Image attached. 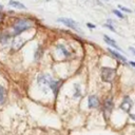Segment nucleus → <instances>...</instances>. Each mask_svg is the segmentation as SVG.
I'll return each mask as SVG.
<instances>
[{
	"label": "nucleus",
	"mask_w": 135,
	"mask_h": 135,
	"mask_svg": "<svg viewBox=\"0 0 135 135\" xmlns=\"http://www.w3.org/2000/svg\"><path fill=\"white\" fill-rule=\"evenodd\" d=\"M88 105L90 109H94V108H98L99 105V100L95 95H91L88 98Z\"/></svg>",
	"instance_id": "nucleus-7"
},
{
	"label": "nucleus",
	"mask_w": 135,
	"mask_h": 135,
	"mask_svg": "<svg viewBox=\"0 0 135 135\" xmlns=\"http://www.w3.org/2000/svg\"><path fill=\"white\" fill-rule=\"evenodd\" d=\"M52 81H53V79L49 75H41L38 78V83L42 86H49L50 88V84Z\"/></svg>",
	"instance_id": "nucleus-6"
},
{
	"label": "nucleus",
	"mask_w": 135,
	"mask_h": 135,
	"mask_svg": "<svg viewBox=\"0 0 135 135\" xmlns=\"http://www.w3.org/2000/svg\"><path fill=\"white\" fill-rule=\"evenodd\" d=\"M118 7H119V9H121L122 12H126V13H132L130 8H127V7H124V6H121V5H119Z\"/></svg>",
	"instance_id": "nucleus-15"
},
{
	"label": "nucleus",
	"mask_w": 135,
	"mask_h": 135,
	"mask_svg": "<svg viewBox=\"0 0 135 135\" xmlns=\"http://www.w3.org/2000/svg\"><path fill=\"white\" fill-rule=\"evenodd\" d=\"M2 20V15H1V13H0V21Z\"/></svg>",
	"instance_id": "nucleus-21"
},
{
	"label": "nucleus",
	"mask_w": 135,
	"mask_h": 135,
	"mask_svg": "<svg viewBox=\"0 0 135 135\" xmlns=\"http://www.w3.org/2000/svg\"><path fill=\"white\" fill-rule=\"evenodd\" d=\"M132 108H133V101H132V99L129 96H124L123 99H122V101H121V103H120V109L122 111L129 113Z\"/></svg>",
	"instance_id": "nucleus-5"
},
{
	"label": "nucleus",
	"mask_w": 135,
	"mask_h": 135,
	"mask_svg": "<svg viewBox=\"0 0 135 135\" xmlns=\"http://www.w3.org/2000/svg\"><path fill=\"white\" fill-rule=\"evenodd\" d=\"M8 4L13 7H16V8H21V9H24L25 8V5L22 4L21 2H18V1H15V0H11L8 2Z\"/></svg>",
	"instance_id": "nucleus-10"
},
{
	"label": "nucleus",
	"mask_w": 135,
	"mask_h": 135,
	"mask_svg": "<svg viewBox=\"0 0 135 135\" xmlns=\"http://www.w3.org/2000/svg\"><path fill=\"white\" fill-rule=\"evenodd\" d=\"M130 64H131V65H133V66L135 68V61H130Z\"/></svg>",
	"instance_id": "nucleus-20"
},
{
	"label": "nucleus",
	"mask_w": 135,
	"mask_h": 135,
	"mask_svg": "<svg viewBox=\"0 0 135 135\" xmlns=\"http://www.w3.org/2000/svg\"><path fill=\"white\" fill-rule=\"evenodd\" d=\"M4 99H5V91H4L3 86H2V85H0V105H1V104H3Z\"/></svg>",
	"instance_id": "nucleus-11"
},
{
	"label": "nucleus",
	"mask_w": 135,
	"mask_h": 135,
	"mask_svg": "<svg viewBox=\"0 0 135 135\" xmlns=\"http://www.w3.org/2000/svg\"><path fill=\"white\" fill-rule=\"evenodd\" d=\"M33 25V23L30 20H25V19H18L16 20V22L13 25V30H14V35H19L22 32L28 30L31 26Z\"/></svg>",
	"instance_id": "nucleus-1"
},
{
	"label": "nucleus",
	"mask_w": 135,
	"mask_h": 135,
	"mask_svg": "<svg viewBox=\"0 0 135 135\" xmlns=\"http://www.w3.org/2000/svg\"><path fill=\"white\" fill-rule=\"evenodd\" d=\"M130 51L135 55V49H134V47H131V46H130Z\"/></svg>",
	"instance_id": "nucleus-19"
},
{
	"label": "nucleus",
	"mask_w": 135,
	"mask_h": 135,
	"mask_svg": "<svg viewBox=\"0 0 135 135\" xmlns=\"http://www.w3.org/2000/svg\"><path fill=\"white\" fill-rule=\"evenodd\" d=\"M103 40H104L109 45H111V46H113L114 49H117L118 51H120V47H118V45H117V43L115 42V40H113V39H112V38H110L109 36L103 35Z\"/></svg>",
	"instance_id": "nucleus-8"
},
{
	"label": "nucleus",
	"mask_w": 135,
	"mask_h": 135,
	"mask_svg": "<svg viewBox=\"0 0 135 135\" xmlns=\"http://www.w3.org/2000/svg\"><path fill=\"white\" fill-rule=\"evenodd\" d=\"M113 100L112 98H107L103 102V114H104V118L108 119L112 113V110H113Z\"/></svg>",
	"instance_id": "nucleus-3"
},
{
	"label": "nucleus",
	"mask_w": 135,
	"mask_h": 135,
	"mask_svg": "<svg viewBox=\"0 0 135 135\" xmlns=\"http://www.w3.org/2000/svg\"><path fill=\"white\" fill-rule=\"evenodd\" d=\"M58 49H59V50H61V51L63 52V54H64V56H65V57L70 56V53H69V52L66 51V49H65V47H64L63 45H58Z\"/></svg>",
	"instance_id": "nucleus-13"
},
{
	"label": "nucleus",
	"mask_w": 135,
	"mask_h": 135,
	"mask_svg": "<svg viewBox=\"0 0 135 135\" xmlns=\"http://www.w3.org/2000/svg\"><path fill=\"white\" fill-rule=\"evenodd\" d=\"M75 89H76V92H75V97H78L80 95V89H79V84H75Z\"/></svg>",
	"instance_id": "nucleus-14"
},
{
	"label": "nucleus",
	"mask_w": 135,
	"mask_h": 135,
	"mask_svg": "<svg viewBox=\"0 0 135 135\" xmlns=\"http://www.w3.org/2000/svg\"><path fill=\"white\" fill-rule=\"evenodd\" d=\"M0 9H2V5H0Z\"/></svg>",
	"instance_id": "nucleus-22"
},
{
	"label": "nucleus",
	"mask_w": 135,
	"mask_h": 135,
	"mask_svg": "<svg viewBox=\"0 0 135 135\" xmlns=\"http://www.w3.org/2000/svg\"><path fill=\"white\" fill-rule=\"evenodd\" d=\"M104 26H105V27H108V28H110L112 32H116V31H115V28H114V26H112L110 23H105V24H104Z\"/></svg>",
	"instance_id": "nucleus-16"
},
{
	"label": "nucleus",
	"mask_w": 135,
	"mask_h": 135,
	"mask_svg": "<svg viewBox=\"0 0 135 135\" xmlns=\"http://www.w3.org/2000/svg\"><path fill=\"white\" fill-rule=\"evenodd\" d=\"M86 25H88L89 27H91V28H94V27H95V25H94V24H91V23H88Z\"/></svg>",
	"instance_id": "nucleus-17"
},
{
	"label": "nucleus",
	"mask_w": 135,
	"mask_h": 135,
	"mask_svg": "<svg viewBox=\"0 0 135 135\" xmlns=\"http://www.w3.org/2000/svg\"><path fill=\"white\" fill-rule=\"evenodd\" d=\"M116 76V71L112 68L103 66L101 68V79L104 82H113Z\"/></svg>",
	"instance_id": "nucleus-2"
},
{
	"label": "nucleus",
	"mask_w": 135,
	"mask_h": 135,
	"mask_svg": "<svg viewBox=\"0 0 135 135\" xmlns=\"http://www.w3.org/2000/svg\"><path fill=\"white\" fill-rule=\"evenodd\" d=\"M58 21L61 22V23H63L64 25H66L68 27H70V28H72V30L79 31V26H78V24L76 23V21H74V20L71 19V18H64V17H61V18L58 19Z\"/></svg>",
	"instance_id": "nucleus-4"
},
{
	"label": "nucleus",
	"mask_w": 135,
	"mask_h": 135,
	"mask_svg": "<svg viewBox=\"0 0 135 135\" xmlns=\"http://www.w3.org/2000/svg\"><path fill=\"white\" fill-rule=\"evenodd\" d=\"M113 13H114V15H116L118 18H120V19H123L124 18V16H123V14L122 13H120V11H118V9H114L113 11Z\"/></svg>",
	"instance_id": "nucleus-12"
},
{
	"label": "nucleus",
	"mask_w": 135,
	"mask_h": 135,
	"mask_svg": "<svg viewBox=\"0 0 135 135\" xmlns=\"http://www.w3.org/2000/svg\"><path fill=\"white\" fill-rule=\"evenodd\" d=\"M130 117H131L132 119H134V120H135V114H133V113H130Z\"/></svg>",
	"instance_id": "nucleus-18"
},
{
	"label": "nucleus",
	"mask_w": 135,
	"mask_h": 135,
	"mask_svg": "<svg viewBox=\"0 0 135 135\" xmlns=\"http://www.w3.org/2000/svg\"><path fill=\"white\" fill-rule=\"evenodd\" d=\"M116 59H118V60H120V61H122V62H127V59H126V57L124 56H122V55H120L118 52H116V51H113L112 49H109L108 50Z\"/></svg>",
	"instance_id": "nucleus-9"
}]
</instances>
